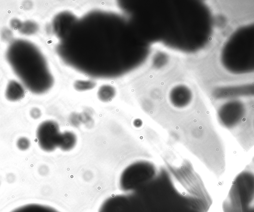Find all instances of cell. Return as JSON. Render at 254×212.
I'll return each instance as SVG.
<instances>
[{"label": "cell", "mask_w": 254, "mask_h": 212, "mask_svg": "<svg viewBox=\"0 0 254 212\" xmlns=\"http://www.w3.org/2000/svg\"><path fill=\"white\" fill-rule=\"evenodd\" d=\"M155 176L137 189L107 198L99 212H208L212 199L199 183L181 188Z\"/></svg>", "instance_id": "6da1fadb"}, {"label": "cell", "mask_w": 254, "mask_h": 212, "mask_svg": "<svg viewBox=\"0 0 254 212\" xmlns=\"http://www.w3.org/2000/svg\"><path fill=\"white\" fill-rule=\"evenodd\" d=\"M6 59L23 85L35 94L47 92L53 84L46 60L32 43L16 39L9 45Z\"/></svg>", "instance_id": "7a4b0ae2"}, {"label": "cell", "mask_w": 254, "mask_h": 212, "mask_svg": "<svg viewBox=\"0 0 254 212\" xmlns=\"http://www.w3.org/2000/svg\"><path fill=\"white\" fill-rule=\"evenodd\" d=\"M223 212H254V175L243 171L234 180L222 204Z\"/></svg>", "instance_id": "3957f363"}, {"label": "cell", "mask_w": 254, "mask_h": 212, "mask_svg": "<svg viewBox=\"0 0 254 212\" xmlns=\"http://www.w3.org/2000/svg\"><path fill=\"white\" fill-rule=\"evenodd\" d=\"M154 164L148 161H137L127 166L122 172L119 187L125 193L134 191L151 180L156 174Z\"/></svg>", "instance_id": "277c9868"}, {"label": "cell", "mask_w": 254, "mask_h": 212, "mask_svg": "<svg viewBox=\"0 0 254 212\" xmlns=\"http://www.w3.org/2000/svg\"><path fill=\"white\" fill-rule=\"evenodd\" d=\"M62 132L58 123L52 120L43 121L36 131V138L40 148L50 152L58 148Z\"/></svg>", "instance_id": "5b68a950"}, {"label": "cell", "mask_w": 254, "mask_h": 212, "mask_svg": "<svg viewBox=\"0 0 254 212\" xmlns=\"http://www.w3.org/2000/svg\"><path fill=\"white\" fill-rule=\"evenodd\" d=\"M9 212H61L54 207L48 205L31 203L21 205Z\"/></svg>", "instance_id": "8992f818"}, {"label": "cell", "mask_w": 254, "mask_h": 212, "mask_svg": "<svg viewBox=\"0 0 254 212\" xmlns=\"http://www.w3.org/2000/svg\"><path fill=\"white\" fill-rule=\"evenodd\" d=\"M23 86L15 80L9 81L5 90V97L10 101L15 102L21 99L24 96Z\"/></svg>", "instance_id": "52a82bcc"}, {"label": "cell", "mask_w": 254, "mask_h": 212, "mask_svg": "<svg viewBox=\"0 0 254 212\" xmlns=\"http://www.w3.org/2000/svg\"><path fill=\"white\" fill-rule=\"evenodd\" d=\"M77 137L71 131H66L62 132L58 148L64 151L71 150L76 145Z\"/></svg>", "instance_id": "ba28073f"}, {"label": "cell", "mask_w": 254, "mask_h": 212, "mask_svg": "<svg viewBox=\"0 0 254 212\" xmlns=\"http://www.w3.org/2000/svg\"><path fill=\"white\" fill-rule=\"evenodd\" d=\"M98 99L103 102L111 101L115 97L116 91L115 88L109 85H104L101 86L97 92Z\"/></svg>", "instance_id": "9c48e42d"}, {"label": "cell", "mask_w": 254, "mask_h": 212, "mask_svg": "<svg viewBox=\"0 0 254 212\" xmlns=\"http://www.w3.org/2000/svg\"><path fill=\"white\" fill-rule=\"evenodd\" d=\"M96 85V82L91 80H77L73 84L74 88L79 92L90 90L94 88Z\"/></svg>", "instance_id": "30bf717a"}, {"label": "cell", "mask_w": 254, "mask_h": 212, "mask_svg": "<svg viewBox=\"0 0 254 212\" xmlns=\"http://www.w3.org/2000/svg\"><path fill=\"white\" fill-rule=\"evenodd\" d=\"M38 28V26L36 23L31 21H27L21 23L19 30L23 34L30 35L35 33Z\"/></svg>", "instance_id": "8fae6325"}, {"label": "cell", "mask_w": 254, "mask_h": 212, "mask_svg": "<svg viewBox=\"0 0 254 212\" xmlns=\"http://www.w3.org/2000/svg\"><path fill=\"white\" fill-rule=\"evenodd\" d=\"M17 147L21 151H26L30 146V141L28 138L22 137L19 138L16 142Z\"/></svg>", "instance_id": "7c38bea8"}, {"label": "cell", "mask_w": 254, "mask_h": 212, "mask_svg": "<svg viewBox=\"0 0 254 212\" xmlns=\"http://www.w3.org/2000/svg\"><path fill=\"white\" fill-rule=\"evenodd\" d=\"M30 114L32 118L34 119H37L40 117L41 112L38 108L34 107L30 110Z\"/></svg>", "instance_id": "4fadbf2b"}, {"label": "cell", "mask_w": 254, "mask_h": 212, "mask_svg": "<svg viewBox=\"0 0 254 212\" xmlns=\"http://www.w3.org/2000/svg\"><path fill=\"white\" fill-rule=\"evenodd\" d=\"M21 22L18 20V19H14L12 20L11 22V26L14 29H17L19 30L21 25Z\"/></svg>", "instance_id": "5bb4252c"}]
</instances>
